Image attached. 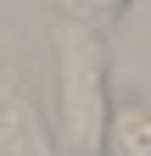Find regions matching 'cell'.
<instances>
[{"instance_id": "6da1fadb", "label": "cell", "mask_w": 151, "mask_h": 156, "mask_svg": "<svg viewBox=\"0 0 151 156\" xmlns=\"http://www.w3.org/2000/svg\"><path fill=\"white\" fill-rule=\"evenodd\" d=\"M56 89H62V140L79 151V156H95L112 134V112L106 106V45L95 28L73 23L56 34Z\"/></svg>"}, {"instance_id": "7a4b0ae2", "label": "cell", "mask_w": 151, "mask_h": 156, "mask_svg": "<svg viewBox=\"0 0 151 156\" xmlns=\"http://www.w3.org/2000/svg\"><path fill=\"white\" fill-rule=\"evenodd\" d=\"M0 156H50V140H45L34 106L6 78H0Z\"/></svg>"}, {"instance_id": "3957f363", "label": "cell", "mask_w": 151, "mask_h": 156, "mask_svg": "<svg viewBox=\"0 0 151 156\" xmlns=\"http://www.w3.org/2000/svg\"><path fill=\"white\" fill-rule=\"evenodd\" d=\"M112 151L118 156H151V112L145 106H123L112 117Z\"/></svg>"}, {"instance_id": "277c9868", "label": "cell", "mask_w": 151, "mask_h": 156, "mask_svg": "<svg viewBox=\"0 0 151 156\" xmlns=\"http://www.w3.org/2000/svg\"><path fill=\"white\" fill-rule=\"evenodd\" d=\"M50 6H62L67 17H79V23L90 28V23H101V17L112 23V17H118V11L129 6V0H50Z\"/></svg>"}]
</instances>
